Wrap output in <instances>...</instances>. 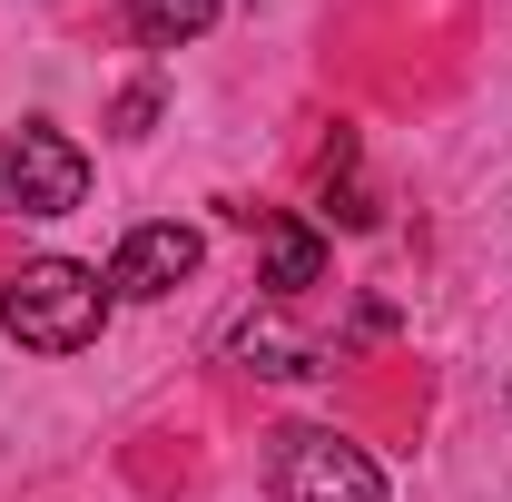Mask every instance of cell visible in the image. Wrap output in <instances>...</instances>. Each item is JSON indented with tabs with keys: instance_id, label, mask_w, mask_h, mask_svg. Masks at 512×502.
<instances>
[{
	"instance_id": "6da1fadb",
	"label": "cell",
	"mask_w": 512,
	"mask_h": 502,
	"mask_svg": "<svg viewBox=\"0 0 512 502\" xmlns=\"http://www.w3.org/2000/svg\"><path fill=\"white\" fill-rule=\"evenodd\" d=\"M109 276L99 266H79V256H30L10 286H0V335L20 345V355H79V345H99V325H109Z\"/></svg>"
},
{
	"instance_id": "7a4b0ae2",
	"label": "cell",
	"mask_w": 512,
	"mask_h": 502,
	"mask_svg": "<svg viewBox=\"0 0 512 502\" xmlns=\"http://www.w3.org/2000/svg\"><path fill=\"white\" fill-rule=\"evenodd\" d=\"M266 502H384V473L335 424H286L266 453Z\"/></svg>"
},
{
	"instance_id": "3957f363",
	"label": "cell",
	"mask_w": 512,
	"mask_h": 502,
	"mask_svg": "<svg viewBox=\"0 0 512 502\" xmlns=\"http://www.w3.org/2000/svg\"><path fill=\"white\" fill-rule=\"evenodd\" d=\"M89 197V158L50 119H20L0 138V217H69Z\"/></svg>"
},
{
	"instance_id": "277c9868",
	"label": "cell",
	"mask_w": 512,
	"mask_h": 502,
	"mask_svg": "<svg viewBox=\"0 0 512 502\" xmlns=\"http://www.w3.org/2000/svg\"><path fill=\"white\" fill-rule=\"evenodd\" d=\"M197 256H207V237H197V227H178V217H148V227H128L119 256H109V296H119V306H148V296L188 286Z\"/></svg>"
},
{
	"instance_id": "5b68a950",
	"label": "cell",
	"mask_w": 512,
	"mask_h": 502,
	"mask_svg": "<svg viewBox=\"0 0 512 502\" xmlns=\"http://www.w3.org/2000/svg\"><path fill=\"white\" fill-rule=\"evenodd\" d=\"M256 237H266V296H306V286H325V237L306 227V217H256V207H237Z\"/></svg>"
},
{
	"instance_id": "8992f818",
	"label": "cell",
	"mask_w": 512,
	"mask_h": 502,
	"mask_svg": "<svg viewBox=\"0 0 512 502\" xmlns=\"http://www.w3.org/2000/svg\"><path fill=\"white\" fill-rule=\"evenodd\" d=\"M128 30H138V50H188L217 30V0H128Z\"/></svg>"
},
{
	"instance_id": "52a82bcc",
	"label": "cell",
	"mask_w": 512,
	"mask_h": 502,
	"mask_svg": "<svg viewBox=\"0 0 512 502\" xmlns=\"http://www.w3.org/2000/svg\"><path fill=\"white\" fill-rule=\"evenodd\" d=\"M148 119H158V89H128L109 109V138H148Z\"/></svg>"
}]
</instances>
